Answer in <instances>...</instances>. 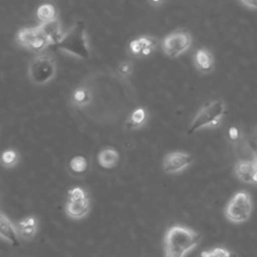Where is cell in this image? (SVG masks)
<instances>
[{
    "instance_id": "obj_6",
    "label": "cell",
    "mask_w": 257,
    "mask_h": 257,
    "mask_svg": "<svg viewBox=\"0 0 257 257\" xmlns=\"http://www.w3.org/2000/svg\"><path fill=\"white\" fill-rule=\"evenodd\" d=\"M192 35L186 30H176L162 40V49L169 57H178L192 45Z\"/></svg>"
},
{
    "instance_id": "obj_16",
    "label": "cell",
    "mask_w": 257,
    "mask_h": 257,
    "mask_svg": "<svg viewBox=\"0 0 257 257\" xmlns=\"http://www.w3.org/2000/svg\"><path fill=\"white\" fill-rule=\"evenodd\" d=\"M98 164L105 169L113 168L118 162V153L112 148H105L98 153L97 156Z\"/></svg>"
},
{
    "instance_id": "obj_4",
    "label": "cell",
    "mask_w": 257,
    "mask_h": 257,
    "mask_svg": "<svg viewBox=\"0 0 257 257\" xmlns=\"http://www.w3.org/2000/svg\"><path fill=\"white\" fill-rule=\"evenodd\" d=\"M253 203L251 195L245 191H238L228 202L225 208L226 218L235 224L246 222L252 213Z\"/></svg>"
},
{
    "instance_id": "obj_15",
    "label": "cell",
    "mask_w": 257,
    "mask_h": 257,
    "mask_svg": "<svg viewBox=\"0 0 257 257\" xmlns=\"http://www.w3.org/2000/svg\"><path fill=\"white\" fill-rule=\"evenodd\" d=\"M17 230L19 236L24 240H31L37 233V219L33 216H29L21 220L17 224Z\"/></svg>"
},
{
    "instance_id": "obj_25",
    "label": "cell",
    "mask_w": 257,
    "mask_h": 257,
    "mask_svg": "<svg viewBox=\"0 0 257 257\" xmlns=\"http://www.w3.org/2000/svg\"><path fill=\"white\" fill-rule=\"evenodd\" d=\"M132 70H133V65L130 61H124L120 63L118 66V73L122 76L130 75L132 73Z\"/></svg>"
},
{
    "instance_id": "obj_26",
    "label": "cell",
    "mask_w": 257,
    "mask_h": 257,
    "mask_svg": "<svg viewBox=\"0 0 257 257\" xmlns=\"http://www.w3.org/2000/svg\"><path fill=\"white\" fill-rule=\"evenodd\" d=\"M240 4L245 6L246 8L248 9H251V10H257V0H252V1H240Z\"/></svg>"
},
{
    "instance_id": "obj_28",
    "label": "cell",
    "mask_w": 257,
    "mask_h": 257,
    "mask_svg": "<svg viewBox=\"0 0 257 257\" xmlns=\"http://www.w3.org/2000/svg\"><path fill=\"white\" fill-rule=\"evenodd\" d=\"M256 134H257V127H256Z\"/></svg>"
},
{
    "instance_id": "obj_19",
    "label": "cell",
    "mask_w": 257,
    "mask_h": 257,
    "mask_svg": "<svg viewBox=\"0 0 257 257\" xmlns=\"http://www.w3.org/2000/svg\"><path fill=\"white\" fill-rule=\"evenodd\" d=\"M90 100H91V96L87 88H84V87L77 88L72 94V101L74 104L78 106H84L88 104Z\"/></svg>"
},
{
    "instance_id": "obj_12",
    "label": "cell",
    "mask_w": 257,
    "mask_h": 257,
    "mask_svg": "<svg viewBox=\"0 0 257 257\" xmlns=\"http://www.w3.org/2000/svg\"><path fill=\"white\" fill-rule=\"evenodd\" d=\"M19 233L12 221L0 212V238L11 245L19 244Z\"/></svg>"
},
{
    "instance_id": "obj_27",
    "label": "cell",
    "mask_w": 257,
    "mask_h": 257,
    "mask_svg": "<svg viewBox=\"0 0 257 257\" xmlns=\"http://www.w3.org/2000/svg\"><path fill=\"white\" fill-rule=\"evenodd\" d=\"M255 162H256V164H257V152L255 153V155H254V159H253Z\"/></svg>"
},
{
    "instance_id": "obj_24",
    "label": "cell",
    "mask_w": 257,
    "mask_h": 257,
    "mask_svg": "<svg viewBox=\"0 0 257 257\" xmlns=\"http://www.w3.org/2000/svg\"><path fill=\"white\" fill-rule=\"evenodd\" d=\"M86 193L84 190H82L81 188H72L71 190L68 191V201L71 202H75V201H80V200H84L86 199Z\"/></svg>"
},
{
    "instance_id": "obj_5",
    "label": "cell",
    "mask_w": 257,
    "mask_h": 257,
    "mask_svg": "<svg viewBox=\"0 0 257 257\" xmlns=\"http://www.w3.org/2000/svg\"><path fill=\"white\" fill-rule=\"evenodd\" d=\"M55 72V61L48 54H41L34 57L28 66V76L36 84H43L50 81L54 77Z\"/></svg>"
},
{
    "instance_id": "obj_3",
    "label": "cell",
    "mask_w": 257,
    "mask_h": 257,
    "mask_svg": "<svg viewBox=\"0 0 257 257\" xmlns=\"http://www.w3.org/2000/svg\"><path fill=\"white\" fill-rule=\"evenodd\" d=\"M56 50L65 51L78 58L89 57V47L86 37L85 24L82 21L76 22L73 27L63 34L61 39L51 46Z\"/></svg>"
},
{
    "instance_id": "obj_20",
    "label": "cell",
    "mask_w": 257,
    "mask_h": 257,
    "mask_svg": "<svg viewBox=\"0 0 257 257\" xmlns=\"http://www.w3.org/2000/svg\"><path fill=\"white\" fill-rule=\"evenodd\" d=\"M201 257H237V254L226 248L216 247L201 253Z\"/></svg>"
},
{
    "instance_id": "obj_18",
    "label": "cell",
    "mask_w": 257,
    "mask_h": 257,
    "mask_svg": "<svg viewBox=\"0 0 257 257\" xmlns=\"http://www.w3.org/2000/svg\"><path fill=\"white\" fill-rule=\"evenodd\" d=\"M55 15H56L55 8L52 4H49V3L40 5L36 11V16L41 21V23L48 22L55 19L56 18Z\"/></svg>"
},
{
    "instance_id": "obj_11",
    "label": "cell",
    "mask_w": 257,
    "mask_h": 257,
    "mask_svg": "<svg viewBox=\"0 0 257 257\" xmlns=\"http://www.w3.org/2000/svg\"><path fill=\"white\" fill-rule=\"evenodd\" d=\"M37 27H38L40 33L45 38V40L47 41L49 46L56 44L63 36L62 31H61L60 22L58 21L57 18H55L51 21H48V22L41 23Z\"/></svg>"
},
{
    "instance_id": "obj_17",
    "label": "cell",
    "mask_w": 257,
    "mask_h": 257,
    "mask_svg": "<svg viewBox=\"0 0 257 257\" xmlns=\"http://www.w3.org/2000/svg\"><path fill=\"white\" fill-rule=\"evenodd\" d=\"M147 118H148V115H147L146 109L143 107H139L135 109L131 114V116L128 117L126 126L128 128H139L146 123Z\"/></svg>"
},
{
    "instance_id": "obj_1",
    "label": "cell",
    "mask_w": 257,
    "mask_h": 257,
    "mask_svg": "<svg viewBox=\"0 0 257 257\" xmlns=\"http://www.w3.org/2000/svg\"><path fill=\"white\" fill-rule=\"evenodd\" d=\"M202 240V235L191 228L174 225L170 227L164 238L165 257H185L196 248Z\"/></svg>"
},
{
    "instance_id": "obj_13",
    "label": "cell",
    "mask_w": 257,
    "mask_h": 257,
    "mask_svg": "<svg viewBox=\"0 0 257 257\" xmlns=\"http://www.w3.org/2000/svg\"><path fill=\"white\" fill-rule=\"evenodd\" d=\"M256 170L257 165L254 160H239L234 167L236 177L240 181L248 184H253V178Z\"/></svg>"
},
{
    "instance_id": "obj_23",
    "label": "cell",
    "mask_w": 257,
    "mask_h": 257,
    "mask_svg": "<svg viewBox=\"0 0 257 257\" xmlns=\"http://www.w3.org/2000/svg\"><path fill=\"white\" fill-rule=\"evenodd\" d=\"M226 137L227 140L232 144L239 143L242 139V131L237 125H230L226 131Z\"/></svg>"
},
{
    "instance_id": "obj_2",
    "label": "cell",
    "mask_w": 257,
    "mask_h": 257,
    "mask_svg": "<svg viewBox=\"0 0 257 257\" xmlns=\"http://www.w3.org/2000/svg\"><path fill=\"white\" fill-rule=\"evenodd\" d=\"M227 113V106L224 100L216 99L202 105L194 116L188 134L192 135L203 128L214 130L220 126L223 117Z\"/></svg>"
},
{
    "instance_id": "obj_21",
    "label": "cell",
    "mask_w": 257,
    "mask_h": 257,
    "mask_svg": "<svg viewBox=\"0 0 257 257\" xmlns=\"http://www.w3.org/2000/svg\"><path fill=\"white\" fill-rule=\"evenodd\" d=\"M0 163L6 168H12L18 163V154L14 150H6L0 156Z\"/></svg>"
},
{
    "instance_id": "obj_8",
    "label": "cell",
    "mask_w": 257,
    "mask_h": 257,
    "mask_svg": "<svg viewBox=\"0 0 257 257\" xmlns=\"http://www.w3.org/2000/svg\"><path fill=\"white\" fill-rule=\"evenodd\" d=\"M194 162L191 154L186 152H172L163 160V169L168 174H176L183 172Z\"/></svg>"
},
{
    "instance_id": "obj_22",
    "label": "cell",
    "mask_w": 257,
    "mask_h": 257,
    "mask_svg": "<svg viewBox=\"0 0 257 257\" xmlns=\"http://www.w3.org/2000/svg\"><path fill=\"white\" fill-rule=\"evenodd\" d=\"M69 168L76 174L83 173L87 169V161L83 156H75L70 160Z\"/></svg>"
},
{
    "instance_id": "obj_14",
    "label": "cell",
    "mask_w": 257,
    "mask_h": 257,
    "mask_svg": "<svg viewBox=\"0 0 257 257\" xmlns=\"http://www.w3.org/2000/svg\"><path fill=\"white\" fill-rule=\"evenodd\" d=\"M89 208L90 205L88 198L75 202L68 201L65 206V213L71 219H82L88 214Z\"/></svg>"
},
{
    "instance_id": "obj_9",
    "label": "cell",
    "mask_w": 257,
    "mask_h": 257,
    "mask_svg": "<svg viewBox=\"0 0 257 257\" xmlns=\"http://www.w3.org/2000/svg\"><path fill=\"white\" fill-rule=\"evenodd\" d=\"M158 45V39L152 36H141L132 40L128 44V49L136 56H149Z\"/></svg>"
},
{
    "instance_id": "obj_7",
    "label": "cell",
    "mask_w": 257,
    "mask_h": 257,
    "mask_svg": "<svg viewBox=\"0 0 257 257\" xmlns=\"http://www.w3.org/2000/svg\"><path fill=\"white\" fill-rule=\"evenodd\" d=\"M17 42L21 46L35 52L42 51L45 47L49 46L37 26L19 30L17 33Z\"/></svg>"
},
{
    "instance_id": "obj_10",
    "label": "cell",
    "mask_w": 257,
    "mask_h": 257,
    "mask_svg": "<svg viewBox=\"0 0 257 257\" xmlns=\"http://www.w3.org/2000/svg\"><path fill=\"white\" fill-rule=\"evenodd\" d=\"M193 63L198 71L201 73H210L214 69V56L213 53L205 48L201 47L197 49L193 55Z\"/></svg>"
}]
</instances>
